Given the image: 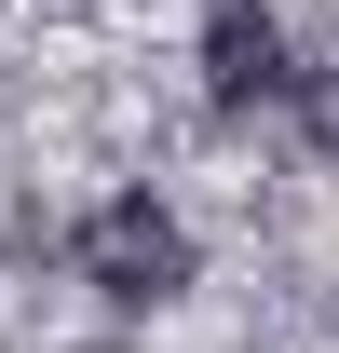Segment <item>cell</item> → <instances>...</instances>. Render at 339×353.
<instances>
[{"mask_svg": "<svg viewBox=\"0 0 339 353\" xmlns=\"http://www.w3.org/2000/svg\"><path fill=\"white\" fill-rule=\"evenodd\" d=\"M68 259H82V285H95V299L163 312L176 285H190V231H176V204H150V190H109V204L68 231Z\"/></svg>", "mask_w": 339, "mask_h": 353, "instance_id": "cell-1", "label": "cell"}, {"mask_svg": "<svg viewBox=\"0 0 339 353\" xmlns=\"http://www.w3.org/2000/svg\"><path fill=\"white\" fill-rule=\"evenodd\" d=\"M204 95H217V109L298 95V28L271 14V0H217V14H204Z\"/></svg>", "mask_w": 339, "mask_h": 353, "instance_id": "cell-2", "label": "cell"}, {"mask_svg": "<svg viewBox=\"0 0 339 353\" xmlns=\"http://www.w3.org/2000/svg\"><path fill=\"white\" fill-rule=\"evenodd\" d=\"M298 109H312V136L339 150V82H298Z\"/></svg>", "mask_w": 339, "mask_h": 353, "instance_id": "cell-3", "label": "cell"}]
</instances>
